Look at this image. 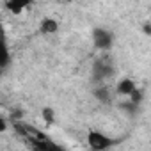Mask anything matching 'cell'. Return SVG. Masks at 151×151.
Segmentation results:
<instances>
[{
  "label": "cell",
  "instance_id": "6da1fadb",
  "mask_svg": "<svg viewBox=\"0 0 151 151\" xmlns=\"http://www.w3.org/2000/svg\"><path fill=\"white\" fill-rule=\"evenodd\" d=\"M117 142H119L117 139H112L100 130H89V133H87V146L93 151H107V149L114 147Z\"/></svg>",
  "mask_w": 151,
  "mask_h": 151
},
{
  "label": "cell",
  "instance_id": "7a4b0ae2",
  "mask_svg": "<svg viewBox=\"0 0 151 151\" xmlns=\"http://www.w3.org/2000/svg\"><path fill=\"white\" fill-rule=\"evenodd\" d=\"M93 43L98 50H109L114 43V36L110 30L105 29H94L93 30Z\"/></svg>",
  "mask_w": 151,
  "mask_h": 151
},
{
  "label": "cell",
  "instance_id": "3957f363",
  "mask_svg": "<svg viewBox=\"0 0 151 151\" xmlns=\"http://www.w3.org/2000/svg\"><path fill=\"white\" fill-rule=\"evenodd\" d=\"M112 66L107 62V60H98L96 64H94V69H93V82H96V84H100L101 86V82L107 78V77H110L112 75Z\"/></svg>",
  "mask_w": 151,
  "mask_h": 151
},
{
  "label": "cell",
  "instance_id": "277c9868",
  "mask_svg": "<svg viewBox=\"0 0 151 151\" xmlns=\"http://www.w3.org/2000/svg\"><path fill=\"white\" fill-rule=\"evenodd\" d=\"M137 89H139V87H137V84H135L132 78H123V80H119L117 86H116V93H117L119 96H126V98H130Z\"/></svg>",
  "mask_w": 151,
  "mask_h": 151
},
{
  "label": "cell",
  "instance_id": "5b68a950",
  "mask_svg": "<svg viewBox=\"0 0 151 151\" xmlns=\"http://www.w3.org/2000/svg\"><path fill=\"white\" fill-rule=\"evenodd\" d=\"M39 29H41L43 34H55L59 30V22L53 20V18H43Z\"/></svg>",
  "mask_w": 151,
  "mask_h": 151
},
{
  "label": "cell",
  "instance_id": "8992f818",
  "mask_svg": "<svg viewBox=\"0 0 151 151\" xmlns=\"http://www.w3.org/2000/svg\"><path fill=\"white\" fill-rule=\"evenodd\" d=\"M4 7H6L11 14H20V13H23V11L29 7V4H25V2H13V0H7V2H4Z\"/></svg>",
  "mask_w": 151,
  "mask_h": 151
},
{
  "label": "cell",
  "instance_id": "52a82bcc",
  "mask_svg": "<svg viewBox=\"0 0 151 151\" xmlns=\"http://www.w3.org/2000/svg\"><path fill=\"white\" fill-rule=\"evenodd\" d=\"M94 96H96L100 101L109 103V101H110V89L105 87V86H98V87L94 89Z\"/></svg>",
  "mask_w": 151,
  "mask_h": 151
},
{
  "label": "cell",
  "instance_id": "ba28073f",
  "mask_svg": "<svg viewBox=\"0 0 151 151\" xmlns=\"http://www.w3.org/2000/svg\"><path fill=\"white\" fill-rule=\"evenodd\" d=\"M43 112H45V114H43L45 119H46L48 123H52V121H53V112H52V109H45Z\"/></svg>",
  "mask_w": 151,
  "mask_h": 151
}]
</instances>
